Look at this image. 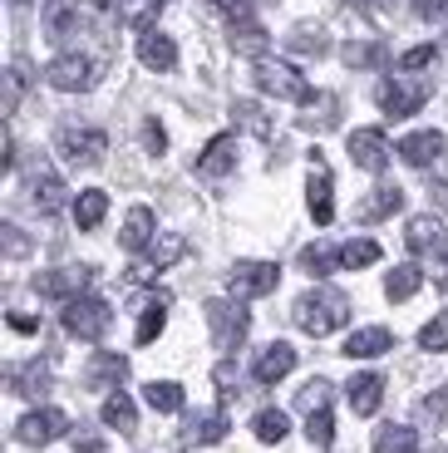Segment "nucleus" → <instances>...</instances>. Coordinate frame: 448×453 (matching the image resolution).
Wrapping results in <instances>:
<instances>
[{
	"label": "nucleus",
	"mask_w": 448,
	"mask_h": 453,
	"mask_svg": "<svg viewBox=\"0 0 448 453\" xmlns=\"http://www.w3.org/2000/svg\"><path fill=\"white\" fill-rule=\"evenodd\" d=\"M124 374H128V360H124V355H109V350H104V355H94V360H89V370H84V385H89V389H109V385H119Z\"/></svg>",
	"instance_id": "24"
},
{
	"label": "nucleus",
	"mask_w": 448,
	"mask_h": 453,
	"mask_svg": "<svg viewBox=\"0 0 448 453\" xmlns=\"http://www.w3.org/2000/svg\"><path fill=\"white\" fill-rule=\"evenodd\" d=\"M182 434H188V443H217L227 434V409L217 404V409H207V414H192Z\"/></svg>",
	"instance_id": "25"
},
{
	"label": "nucleus",
	"mask_w": 448,
	"mask_h": 453,
	"mask_svg": "<svg viewBox=\"0 0 448 453\" xmlns=\"http://www.w3.org/2000/svg\"><path fill=\"white\" fill-rule=\"evenodd\" d=\"M94 5H109V0H94Z\"/></svg>",
	"instance_id": "56"
},
{
	"label": "nucleus",
	"mask_w": 448,
	"mask_h": 453,
	"mask_svg": "<svg viewBox=\"0 0 448 453\" xmlns=\"http://www.w3.org/2000/svg\"><path fill=\"white\" fill-rule=\"evenodd\" d=\"M15 5H25V0H15Z\"/></svg>",
	"instance_id": "58"
},
{
	"label": "nucleus",
	"mask_w": 448,
	"mask_h": 453,
	"mask_svg": "<svg viewBox=\"0 0 448 453\" xmlns=\"http://www.w3.org/2000/svg\"><path fill=\"white\" fill-rule=\"evenodd\" d=\"M65 330L79 340H104V330L113 326V311L109 301H99V296H74V301H65Z\"/></svg>",
	"instance_id": "4"
},
{
	"label": "nucleus",
	"mask_w": 448,
	"mask_h": 453,
	"mask_svg": "<svg viewBox=\"0 0 448 453\" xmlns=\"http://www.w3.org/2000/svg\"><path fill=\"white\" fill-rule=\"evenodd\" d=\"M291 50L296 55H325V35L311 30V25H301V30L291 35Z\"/></svg>",
	"instance_id": "42"
},
{
	"label": "nucleus",
	"mask_w": 448,
	"mask_h": 453,
	"mask_svg": "<svg viewBox=\"0 0 448 453\" xmlns=\"http://www.w3.org/2000/svg\"><path fill=\"white\" fill-rule=\"evenodd\" d=\"M45 84H55V89H65V94H84L94 84V59H84V55L50 59V65H45Z\"/></svg>",
	"instance_id": "8"
},
{
	"label": "nucleus",
	"mask_w": 448,
	"mask_h": 453,
	"mask_svg": "<svg viewBox=\"0 0 448 453\" xmlns=\"http://www.w3.org/2000/svg\"><path fill=\"white\" fill-rule=\"evenodd\" d=\"M301 266L311 276H330V266H340V247H325V242H315V247L301 251Z\"/></svg>",
	"instance_id": "38"
},
{
	"label": "nucleus",
	"mask_w": 448,
	"mask_h": 453,
	"mask_svg": "<svg viewBox=\"0 0 448 453\" xmlns=\"http://www.w3.org/2000/svg\"><path fill=\"white\" fill-rule=\"evenodd\" d=\"M350 163L365 173H380L384 163H390V138L380 134V128H355L350 134Z\"/></svg>",
	"instance_id": "11"
},
{
	"label": "nucleus",
	"mask_w": 448,
	"mask_h": 453,
	"mask_svg": "<svg viewBox=\"0 0 448 453\" xmlns=\"http://www.w3.org/2000/svg\"><path fill=\"white\" fill-rule=\"evenodd\" d=\"M380 261V242H345L340 247V266H350V272H359V266H375Z\"/></svg>",
	"instance_id": "39"
},
{
	"label": "nucleus",
	"mask_w": 448,
	"mask_h": 453,
	"mask_svg": "<svg viewBox=\"0 0 448 453\" xmlns=\"http://www.w3.org/2000/svg\"><path fill=\"white\" fill-rule=\"evenodd\" d=\"M104 212H109V193H99V188H89V193H79V203H74V222L89 232V226H99L104 222Z\"/></svg>",
	"instance_id": "32"
},
{
	"label": "nucleus",
	"mask_w": 448,
	"mask_h": 453,
	"mask_svg": "<svg viewBox=\"0 0 448 453\" xmlns=\"http://www.w3.org/2000/svg\"><path fill=\"white\" fill-rule=\"evenodd\" d=\"M419 345H424V350H448V311H438V316L419 330Z\"/></svg>",
	"instance_id": "41"
},
{
	"label": "nucleus",
	"mask_w": 448,
	"mask_h": 453,
	"mask_svg": "<svg viewBox=\"0 0 448 453\" xmlns=\"http://www.w3.org/2000/svg\"><path fill=\"white\" fill-rule=\"evenodd\" d=\"M168 301H173L168 291H158L153 301L143 306V320H138V345H148V340H158V335H163V320H168L163 311H168Z\"/></svg>",
	"instance_id": "30"
},
{
	"label": "nucleus",
	"mask_w": 448,
	"mask_h": 453,
	"mask_svg": "<svg viewBox=\"0 0 448 453\" xmlns=\"http://www.w3.org/2000/svg\"><path fill=\"white\" fill-rule=\"evenodd\" d=\"M143 399H148V409H158V414H182V385H173V380H153Z\"/></svg>",
	"instance_id": "33"
},
{
	"label": "nucleus",
	"mask_w": 448,
	"mask_h": 453,
	"mask_svg": "<svg viewBox=\"0 0 448 453\" xmlns=\"http://www.w3.org/2000/svg\"><path fill=\"white\" fill-rule=\"evenodd\" d=\"M419 286H424V272H419L414 261H404V266H394V272L384 276V296H390V301H409Z\"/></svg>",
	"instance_id": "27"
},
{
	"label": "nucleus",
	"mask_w": 448,
	"mask_h": 453,
	"mask_svg": "<svg viewBox=\"0 0 448 453\" xmlns=\"http://www.w3.org/2000/svg\"><path fill=\"white\" fill-rule=\"evenodd\" d=\"M434 59H438V50H434V45H414L409 55H399V69H404V74H409V69H429Z\"/></svg>",
	"instance_id": "45"
},
{
	"label": "nucleus",
	"mask_w": 448,
	"mask_h": 453,
	"mask_svg": "<svg viewBox=\"0 0 448 453\" xmlns=\"http://www.w3.org/2000/svg\"><path fill=\"white\" fill-rule=\"evenodd\" d=\"M375 99H380V109L390 113V119H409V113H419L429 104V84H419V80H384Z\"/></svg>",
	"instance_id": "7"
},
{
	"label": "nucleus",
	"mask_w": 448,
	"mask_h": 453,
	"mask_svg": "<svg viewBox=\"0 0 448 453\" xmlns=\"http://www.w3.org/2000/svg\"><path fill=\"white\" fill-rule=\"evenodd\" d=\"M5 385H11V395H25V399H40L50 389V370L40 360H30V365H11L5 370Z\"/></svg>",
	"instance_id": "17"
},
{
	"label": "nucleus",
	"mask_w": 448,
	"mask_h": 453,
	"mask_svg": "<svg viewBox=\"0 0 448 453\" xmlns=\"http://www.w3.org/2000/svg\"><path fill=\"white\" fill-rule=\"evenodd\" d=\"M291 370H296V350L286 345V340H271L266 350L257 355V365H251L257 385H276V380H286Z\"/></svg>",
	"instance_id": "13"
},
{
	"label": "nucleus",
	"mask_w": 448,
	"mask_h": 453,
	"mask_svg": "<svg viewBox=\"0 0 448 453\" xmlns=\"http://www.w3.org/2000/svg\"><path fill=\"white\" fill-rule=\"evenodd\" d=\"M138 59H143L153 74H168V69L178 65V45H173V35L143 30V35H138Z\"/></svg>",
	"instance_id": "15"
},
{
	"label": "nucleus",
	"mask_w": 448,
	"mask_h": 453,
	"mask_svg": "<svg viewBox=\"0 0 448 453\" xmlns=\"http://www.w3.org/2000/svg\"><path fill=\"white\" fill-rule=\"evenodd\" d=\"M59 158L74 163V168H99L104 153H109V134L104 128H79V124H65L55 138Z\"/></svg>",
	"instance_id": "3"
},
{
	"label": "nucleus",
	"mask_w": 448,
	"mask_h": 453,
	"mask_svg": "<svg viewBox=\"0 0 448 453\" xmlns=\"http://www.w3.org/2000/svg\"><path fill=\"white\" fill-rule=\"evenodd\" d=\"M178 257H188V242H182L178 232H168L163 242H153V247H148V266H153V272H163V266H173Z\"/></svg>",
	"instance_id": "36"
},
{
	"label": "nucleus",
	"mask_w": 448,
	"mask_h": 453,
	"mask_svg": "<svg viewBox=\"0 0 448 453\" xmlns=\"http://www.w3.org/2000/svg\"><path fill=\"white\" fill-rule=\"evenodd\" d=\"M438 286H444V291H448V272H444V276H438Z\"/></svg>",
	"instance_id": "55"
},
{
	"label": "nucleus",
	"mask_w": 448,
	"mask_h": 453,
	"mask_svg": "<svg viewBox=\"0 0 448 453\" xmlns=\"http://www.w3.org/2000/svg\"><path fill=\"white\" fill-rule=\"evenodd\" d=\"M375 453H419V434L404 429V424H390V429L375 434Z\"/></svg>",
	"instance_id": "31"
},
{
	"label": "nucleus",
	"mask_w": 448,
	"mask_h": 453,
	"mask_svg": "<svg viewBox=\"0 0 448 453\" xmlns=\"http://www.w3.org/2000/svg\"><path fill=\"white\" fill-rule=\"evenodd\" d=\"M236 119H242L257 138H271V124H266V113H261L257 104H236Z\"/></svg>",
	"instance_id": "44"
},
{
	"label": "nucleus",
	"mask_w": 448,
	"mask_h": 453,
	"mask_svg": "<svg viewBox=\"0 0 448 453\" xmlns=\"http://www.w3.org/2000/svg\"><path fill=\"white\" fill-rule=\"evenodd\" d=\"M212 380H217V385L227 389V385H232V380H236V365H232V360H222V365H217V374H212Z\"/></svg>",
	"instance_id": "52"
},
{
	"label": "nucleus",
	"mask_w": 448,
	"mask_h": 453,
	"mask_svg": "<svg viewBox=\"0 0 448 453\" xmlns=\"http://www.w3.org/2000/svg\"><path fill=\"white\" fill-rule=\"evenodd\" d=\"M429 203H434L438 212H448V182H429Z\"/></svg>",
	"instance_id": "51"
},
{
	"label": "nucleus",
	"mask_w": 448,
	"mask_h": 453,
	"mask_svg": "<svg viewBox=\"0 0 448 453\" xmlns=\"http://www.w3.org/2000/svg\"><path fill=\"white\" fill-rule=\"evenodd\" d=\"M345 395H350V409H355L359 419H370L375 409H380V399H384V380L380 374H355L345 385Z\"/></svg>",
	"instance_id": "18"
},
{
	"label": "nucleus",
	"mask_w": 448,
	"mask_h": 453,
	"mask_svg": "<svg viewBox=\"0 0 448 453\" xmlns=\"http://www.w3.org/2000/svg\"><path fill=\"white\" fill-rule=\"evenodd\" d=\"M153 232H158L153 207H134V212L124 217V232H119V242H124L128 251H143V247H153Z\"/></svg>",
	"instance_id": "23"
},
{
	"label": "nucleus",
	"mask_w": 448,
	"mask_h": 453,
	"mask_svg": "<svg viewBox=\"0 0 448 453\" xmlns=\"http://www.w3.org/2000/svg\"><path fill=\"white\" fill-rule=\"evenodd\" d=\"M251 429H257V439H261V443H281L286 434H291V419H286L281 409H261L257 419H251Z\"/></svg>",
	"instance_id": "35"
},
{
	"label": "nucleus",
	"mask_w": 448,
	"mask_h": 453,
	"mask_svg": "<svg viewBox=\"0 0 448 453\" xmlns=\"http://www.w3.org/2000/svg\"><path fill=\"white\" fill-rule=\"evenodd\" d=\"M232 50H242V55H261L266 50V30H261L257 20H232Z\"/></svg>",
	"instance_id": "34"
},
{
	"label": "nucleus",
	"mask_w": 448,
	"mask_h": 453,
	"mask_svg": "<svg viewBox=\"0 0 448 453\" xmlns=\"http://www.w3.org/2000/svg\"><path fill=\"white\" fill-rule=\"evenodd\" d=\"M0 232H5V251H11V257H25V237H20V226H0Z\"/></svg>",
	"instance_id": "50"
},
{
	"label": "nucleus",
	"mask_w": 448,
	"mask_h": 453,
	"mask_svg": "<svg viewBox=\"0 0 448 453\" xmlns=\"http://www.w3.org/2000/svg\"><path fill=\"white\" fill-rule=\"evenodd\" d=\"M30 197H35V207H40V212H59V207H65V182L55 178V173H40V178L30 182Z\"/></svg>",
	"instance_id": "28"
},
{
	"label": "nucleus",
	"mask_w": 448,
	"mask_h": 453,
	"mask_svg": "<svg viewBox=\"0 0 448 453\" xmlns=\"http://www.w3.org/2000/svg\"><path fill=\"white\" fill-rule=\"evenodd\" d=\"M212 5L227 15V20H247L251 15V0H212Z\"/></svg>",
	"instance_id": "47"
},
{
	"label": "nucleus",
	"mask_w": 448,
	"mask_h": 453,
	"mask_svg": "<svg viewBox=\"0 0 448 453\" xmlns=\"http://www.w3.org/2000/svg\"><path fill=\"white\" fill-rule=\"evenodd\" d=\"M321 404H330V385H325V380H311V385L301 389V409L311 414V409H321Z\"/></svg>",
	"instance_id": "46"
},
{
	"label": "nucleus",
	"mask_w": 448,
	"mask_h": 453,
	"mask_svg": "<svg viewBox=\"0 0 448 453\" xmlns=\"http://www.w3.org/2000/svg\"><path fill=\"white\" fill-rule=\"evenodd\" d=\"M99 419L109 424V429H119V434H134V429H138V409H134V399H128L124 389H119V395H109V399H104Z\"/></svg>",
	"instance_id": "26"
},
{
	"label": "nucleus",
	"mask_w": 448,
	"mask_h": 453,
	"mask_svg": "<svg viewBox=\"0 0 448 453\" xmlns=\"http://www.w3.org/2000/svg\"><path fill=\"white\" fill-rule=\"evenodd\" d=\"M65 429H69V414H59V409H35V414H25L15 424V439L20 443H55Z\"/></svg>",
	"instance_id": "12"
},
{
	"label": "nucleus",
	"mask_w": 448,
	"mask_h": 453,
	"mask_svg": "<svg viewBox=\"0 0 448 453\" xmlns=\"http://www.w3.org/2000/svg\"><path fill=\"white\" fill-rule=\"evenodd\" d=\"M207 326H212V340H217V350L232 355L242 340H247L251 320L242 306H232V301H207Z\"/></svg>",
	"instance_id": "6"
},
{
	"label": "nucleus",
	"mask_w": 448,
	"mask_h": 453,
	"mask_svg": "<svg viewBox=\"0 0 448 453\" xmlns=\"http://www.w3.org/2000/svg\"><path fill=\"white\" fill-rule=\"evenodd\" d=\"M399 207H404V188L384 182V188H375V193L355 207V217H359V222H384V217H394Z\"/></svg>",
	"instance_id": "19"
},
{
	"label": "nucleus",
	"mask_w": 448,
	"mask_h": 453,
	"mask_svg": "<svg viewBox=\"0 0 448 453\" xmlns=\"http://www.w3.org/2000/svg\"><path fill=\"white\" fill-rule=\"evenodd\" d=\"M291 320L305 330V335H330V330L350 326V296L330 291V286H315V291H305L301 301L291 306Z\"/></svg>",
	"instance_id": "1"
},
{
	"label": "nucleus",
	"mask_w": 448,
	"mask_h": 453,
	"mask_svg": "<svg viewBox=\"0 0 448 453\" xmlns=\"http://www.w3.org/2000/svg\"><path fill=\"white\" fill-rule=\"evenodd\" d=\"M404 242H409V251H419V257H429V251H444V222H438V217H409V226H404Z\"/></svg>",
	"instance_id": "21"
},
{
	"label": "nucleus",
	"mask_w": 448,
	"mask_h": 453,
	"mask_svg": "<svg viewBox=\"0 0 448 453\" xmlns=\"http://www.w3.org/2000/svg\"><path fill=\"white\" fill-rule=\"evenodd\" d=\"M340 59H345L350 69H380V65H390V50L375 45V40H359V45L340 50Z\"/></svg>",
	"instance_id": "29"
},
{
	"label": "nucleus",
	"mask_w": 448,
	"mask_h": 453,
	"mask_svg": "<svg viewBox=\"0 0 448 453\" xmlns=\"http://www.w3.org/2000/svg\"><path fill=\"white\" fill-rule=\"evenodd\" d=\"M305 197H311L315 226H330V222H336V188H330V173H325V158H321V153L311 158V182H305Z\"/></svg>",
	"instance_id": "10"
},
{
	"label": "nucleus",
	"mask_w": 448,
	"mask_h": 453,
	"mask_svg": "<svg viewBox=\"0 0 448 453\" xmlns=\"http://www.w3.org/2000/svg\"><path fill=\"white\" fill-rule=\"evenodd\" d=\"M409 5H414L419 20H438V15L448 11V0H409Z\"/></svg>",
	"instance_id": "49"
},
{
	"label": "nucleus",
	"mask_w": 448,
	"mask_h": 453,
	"mask_svg": "<svg viewBox=\"0 0 448 453\" xmlns=\"http://www.w3.org/2000/svg\"><path fill=\"white\" fill-rule=\"evenodd\" d=\"M257 84H261V94H271V99H286V104H311L315 99V89L305 84V74L296 65H286V59H266V55H257Z\"/></svg>",
	"instance_id": "2"
},
{
	"label": "nucleus",
	"mask_w": 448,
	"mask_h": 453,
	"mask_svg": "<svg viewBox=\"0 0 448 453\" xmlns=\"http://www.w3.org/2000/svg\"><path fill=\"white\" fill-rule=\"evenodd\" d=\"M281 286V266L276 261H236L232 276H227V291L236 301H251V296H271Z\"/></svg>",
	"instance_id": "5"
},
{
	"label": "nucleus",
	"mask_w": 448,
	"mask_h": 453,
	"mask_svg": "<svg viewBox=\"0 0 448 453\" xmlns=\"http://www.w3.org/2000/svg\"><path fill=\"white\" fill-rule=\"evenodd\" d=\"M20 94H25V65H11V74H5V119L15 113Z\"/></svg>",
	"instance_id": "43"
},
{
	"label": "nucleus",
	"mask_w": 448,
	"mask_h": 453,
	"mask_svg": "<svg viewBox=\"0 0 448 453\" xmlns=\"http://www.w3.org/2000/svg\"><path fill=\"white\" fill-rule=\"evenodd\" d=\"M444 148H448V138H444V134H434V128H424V134L399 138V158L409 163V168H429V163L444 158Z\"/></svg>",
	"instance_id": "14"
},
{
	"label": "nucleus",
	"mask_w": 448,
	"mask_h": 453,
	"mask_svg": "<svg viewBox=\"0 0 448 453\" xmlns=\"http://www.w3.org/2000/svg\"><path fill=\"white\" fill-rule=\"evenodd\" d=\"M94 281L89 266H59V272H40L35 276V291L40 296H55V301H74V296H84V286Z\"/></svg>",
	"instance_id": "9"
},
{
	"label": "nucleus",
	"mask_w": 448,
	"mask_h": 453,
	"mask_svg": "<svg viewBox=\"0 0 448 453\" xmlns=\"http://www.w3.org/2000/svg\"><path fill=\"white\" fill-rule=\"evenodd\" d=\"M158 5H168V0H158Z\"/></svg>",
	"instance_id": "57"
},
{
	"label": "nucleus",
	"mask_w": 448,
	"mask_h": 453,
	"mask_svg": "<svg viewBox=\"0 0 448 453\" xmlns=\"http://www.w3.org/2000/svg\"><path fill=\"white\" fill-rule=\"evenodd\" d=\"M384 350H394V335L384 326H365V330H355V335L345 340L350 360H375V355H384Z\"/></svg>",
	"instance_id": "22"
},
{
	"label": "nucleus",
	"mask_w": 448,
	"mask_h": 453,
	"mask_svg": "<svg viewBox=\"0 0 448 453\" xmlns=\"http://www.w3.org/2000/svg\"><path fill=\"white\" fill-rule=\"evenodd\" d=\"M236 163V134H217L212 143L202 148V158H197V173L202 178H227Z\"/></svg>",
	"instance_id": "16"
},
{
	"label": "nucleus",
	"mask_w": 448,
	"mask_h": 453,
	"mask_svg": "<svg viewBox=\"0 0 448 453\" xmlns=\"http://www.w3.org/2000/svg\"><path fill=\"white\" fill-rule=\"evenodd\" d=\"M444 414H448V389H434V395L419 399V424L424 429H444Z\"/></svg>",
	"instance_id": "40"
},
{
	"label": "nucleus",
	"mask_w": 448,
	"mask_h": 453,
	"mask_svg": "<svg viewBox=\"0 0 448 453\" xmlns=\"http://www.w3.org/2000/svg\"><path fill=\"white\" fill-rule=\"evenodd\" d=\"M143 148H148V153H163V148H168V134H163V128H158L153 119L143 124Z\"/></svg>",
	"instance_id": "48"
},
{
	"label": "nucleus",
	"mask_w": 448,
	"mask_h": 453,
	"mask_svg": "<svg viewBox=\"0 0 448 453\" xmlns=\"http://www.w3.org/2000/svg\"><path fill=\"white\" fill-rule=\"evenodd\" d=\"M40 20H45L50 40H69V35L79 30V0H45Z\"/></svg>",
	"instance_id": "20"
},
{
	"label": "nucleus",
	"mask_w": 448,
	"mask_h": 453,
	"mask_svg": "<svg viewBox=\"0 0 448 453\" xmlns=\"http://www.w3.org/2000/svg\"><path fill=\"white\" fill-rule=\"evenodd\" d=\"M305 434H311L315 449H330V443H336V419H330V404H321V409H311V414H305Z\"/></svg>",
	"instance_id": "37"
},
{
	"label": "nucleus",
	"mask_w": 448,
	"mask_h": 453,
	"mask_svg": "<svg viewBox=\"0 0 448 453\" xmlns=\"http://www.w3.org/2000/svg\"><path fill=\"white\" fill-rule=\"evenodd\" d=\"M11 326L20 330V335H30V330H40V320H35V316H20V311H15V316H11Z\"/></svg>",
	"instance_id": "53"
},
{
	"label": "nucleus",
	"mask_w": 448,
	"mask_h": 453,
	"mask_svg": "<svg viewBox=\"0 0 448 453\" xmlns=\"http://www.w3.org/2000/svg\"><path fill=\"white\" fill-rule=\"evenodd\" d=\"M74 453H109V449H104V439H84Z\"/></svg>",
	"instance_id": "54"
}]
</instances>
